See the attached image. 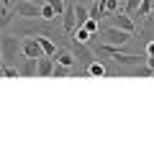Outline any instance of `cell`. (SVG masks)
I'll use <instances>...</instances> for the list:
<instances>
[{
  "instance_id": "6da1fadb",
  "label": "cell",
  "mask_w": 154,
  "mask_h": 154,
  "mask_svg": "<svg viewBox=\"0 0 154 154\" xmlns=\"http://www.w3.org/2000/svg\"><path fill=\"white\" fill-rule=\"evenodd\" d=\"M0 57H3V64H16V57H21V38L0 36Z\"/></svg>"
},
{
  "instance_id": "7a4b0ae2",
  "label": "cell",
  "mask_w": 154,
  "mask_h": 154,
  "mask_svg": "<svg viewBox=\"0 0 154 154\" xmlns=\"http://www.w3.org/2000/svg\"><path fill=\"white\" fill-rule=\"evenodd\" d=\"M100 38H103V44H110V46H123L131 41L134 33L128 31H121V28H116V26H105V28H98Z\"/></svg>"
},
{
  "instance_id": "3957f363",
  "label": "cell",
  "mask_w": 154,
  "mask_h": 154,
  "mask_svg": "<svg viewBox=\"0 0 154 154\" xmlns=\"http://www.w3.org/2000/svg\"><path fill=\"white\" fill-rule=\"evenodd\" d=\"M110 26L121 28V31H128V33H136V23H134L131 16H126V13H110Z\"/></svg>"
},
{
  "instance_id": "277c9868",
  "label": "cell",
  "mask_w": 154,
  "mask_h": 154,
  "mask_svg": "<svg viewBox=\"0 0 154 154\" xmlns=\"http://www.w3.org/2000/svg\"><path fill=\"white\" fill-rule=\"evenodd\" d=\"M59 16H62V31L72 33L75 31V0H64V11Z\"/></svg>"
},
{
  "instance_id": "5b68a950",
  "label": "cell",
  "mask_w": 154,
  "mask_h": 154,
  "mask_svg": "<svg viewBox=\"0 0 154 154\" xmlns=\"http://www.w3.org/2000/svg\"><path fill=\"white\" fill-rule=\"evenodd\" d=\"M72 57L80 59L82 64H90V62L95 59V57H93V49H90L88 44H82V41H75V38H72Z\"/></svg>"
},
{
  "instance_id": "8992f818",
  "label": "cell",
  "mask_w": 154,
  "mask_h": 154,
  "mask_svg": "<svg viewBox=\"0 0 154 154\" xmlns=\"http://www.w3.org/2000/svg\"><path fill=\"white\" fill-rule=\"evenodd\" d=\"M38 54H44V51H41V46H38L36 36H26V38L21 41V57H28V59H36Z\"/></svg>"
},
{
  "instance_id": "52a82bcc",
  "label": "cell",
  "mask_w": 154,
  "mask_h": 154,
  "mask_svg": "<svg viewBox=\"0 0 154 154\" xmlns=\"http://www.w3.org/2000/svg\"><path fill=\"white\" fill-rule=\"evenodd\" d=\"M16 13L21 18H38V5L36 3H28V0H16Z\"/></svg>"
},
{
  "instance_id": "ba28073f",
  "label": "cell",
  "mask_w": 154,
  "mask_h": 154,
  "mask_svg": "<svg viewBox=\"0 0 154 154\" xmlns=\"http://www.w3.org/2000/svg\"><path fill=\"white\" fill-rule=\"evenodd\" d=\"M51 67H54V59L49 54L36 57V77H51Z\"/></svg>"
},
{
  "instance_id": "9c48e42d",
  "label": "cell",
  "mask_w": 154,
  "mask_h": 154,
  "mask_svg": "<svg viewBox=\"0 0 154 154\" xmlns=\"http://www.w3.org/2000/svg\"><path fill=\"white\" fill-rule=\"evenodd\" d=\"M126 69V77H139V80H149L152 77V64H136V67H123Z\"/></svg>"
},
{
  "instance_id": "30bf717a",
  "label": "cell",
  "mask_w": 154,
  "mask_h": 154,
  "mask_svg": "<svg viewBox=\"0 0 154 154\" xmlns=\"http://www.w3.org/2000/svg\"><path fill=\"white\" fill-rule=\"evenodd\" d=\"M98 3H100V13H103V16L123 11V0H98Z\"/></svg>"
},
{
  "instance_id": "8fae6325",
  "label": "cell",
  "mask_w": 154,
  "mask_h": 154,
  "mask_svg": "<svg viewBox=\"0 0 154 154\" xmlns=\"http://www.w3.org/2000/svg\"><path fill=\"white\" fill-rule=\"evenodd\" d=\"M18 75L21 77H36V59L23 57V62L18 64Z\"/></svg>"
},
{
  "instance_id": "7c38bea8",
  "label": "cell",
  "mask_w": 154,
  "mask_h": 154,
  "mask_svg": "<svg viewBox=\"0 0 154 154\" xmlns=\"http://www.w3.org/2000/svg\"><path fill=\"white\" fill-rule=\"evenodd\" d=\"M51 59L59 62V64H64V67H75L77 64V59L72 57V51H64V49H57L54 54H51Z\"/></svg>"
},
{
  "instance_id": "4fadbf2b",
  "label": "cell",
  "mask_w": 154,
  "mask_h": 154,
  "mask_svg": "<svg viewBox=\"0 0 154 154\" xmlns=\"http://www.w3.org/2000/svg\"><path fill=\"white\" fill-rule=\"evenodd\" d=\"M85 67H88V77H105V75H108V69H105V64H103V62H90V64H85Z\"/></svg>"
},
{
  "instance_id": "5bb4252c",
  "label": "cell",
  "mask_w": 154,
  "mask_h": 154,
  "mask_svg": "<svg viewBox=\"0 0 154 154\" xmlns=\"http://www.w3.org/2000/svg\"><path fill=\"white\" fill-rule=\"evenodd\" d=\"M36 41H38V46H41V51H44V54H54L57 51V41L54 38H49V36H36Z\"/></svg>"
},
{
  "instance_id": "9a60e30c",
  "label": "cell",
  "mask_w": 154,
  "mask_h": 154,
  "mask_svg": "<svg viewBox=\"0 0 154 154\" xmlns=\"http://www.w3.org/2000/svg\"><path fill=\"white\" fill-rule=\"evenodd\" d=\"M85 18H88V8H85L82 3L77 0V3H75V28H77V26H82Z\"/></svg>"
},
{
  "instance_id": "2e32d148",
  "label": "cell",
  "mask_w": 154,
  "mask_h": 154,
  "mask_svg": "<svg viewBox=\"0 0 154 154\" xmlns=\"http://www.w3.org/2000/svg\"><path fill=\"white\" fill-rule=\"evenodd\" d=\"M38 18H44V21H57V13H54V8L51 5H46V3H41V5H38Z\"/></svg>"
},
{
  "instance_id": "e0dca14e",
  "label": "cell",
  "mask_w": 154,
  "mask_h": 154,
  "mask_svg": "<svg viewBox=\"0 0 154 154\" xmlns=\"http://www.w3.org/2000/svg\"><path fill=\"white\" fill-rule=\"evenodd\" d=\"M152 3H154V0H139L136 16H141V18H149V16H152Z\"/></svg>"
},
{
  "instance_id": "ac0fdd59",
  "label": "cell",
  "mask_w": 154,
  "mask_h": 154,
  "mask_svg": "<svg viewBox=\"0 0 154 154\" xmlns=\"http://www.w3.org/2000/svg\"><path fill=\"white\" fill-rule=\"evenodd\" d=\"M90 36H93V33H88L82 26H77L75 31H72V38H75V41H82V44H88V41H90Z\"/></svg>"
},
{
  "instance_id": "d6986e66",
  "label": "cell",
  "mask_w": 154,
  "mask_h": 154,
  "mask_svg": "<svg viewBox=\"0 0 154 154\" xmlns=\"http://www.w3.org/2000/svg\"><path fill=\"white\" fill-rule=\"evenodd\" d=\"M67 75H69V67L54 62V67H51V77H67Z\"/></svg>"
},
{
  "instance_id": "ffe728a7",
  "label": "cell",
  "mask_w": 154,
  "mask_h": 154,
  "mask_svg": "<svg viewBox=\"0 0 154 154\" xmlns=\"http://www.w3.org/2000/svg\"><path fill=\"white\" fill-rule=\"evenodd\" d=\"M82 28H85L88 33H93V36H98V21H95V18H85Z\"/></svg>"
},
{
  "instance_id": "44dd1931",
  "label": "cell",
  "mask_w": 154,
  "mask_h": 154,
  "mask_svg": "<svg viewBox=\"0 0 154 154\" xmlns=\"http://www.w3.org/2000/svg\"><path fill=\"white\" fill-rule=\"evenodd\" d=\"M88 18H95V21H100V18H103V13H100V3H98V0H95L93 5L88 8Z\"/></svg>"
},
{
  "instance_id": "7402d4cb",
  "label": "cell",
  "mask_w": 154,
  "mask_h": 154,
  "mask_svg": "<svg viewBox=\"0 0 154 154\" xmlns=\"http://www.w3.org/2000/svg\"><path fill=\"white\" fill-rule=\"evenodd\" d=\"M44 3H46V5H51V8H54V13H57V16H59V13L64 11V0H44Z\"/></svg>"
},
{
  "instance_id": "603a6c76",
  "label": "cell",
  "mask_w": 154,
  "mask_h": 154,
  "mask_svg": "<svg viewBox=\"0 0 154 154\" xmlns=\"http://www.w3.org/2000/svg\"><path fill=\"white\" fill-rule=\"evenodd\" d=\"M8 23H11V11L0 8V26H8Z\"/></svg>"
},
{
  "instance_id": "cb8c5ba5",
  "label": "cell",
  "mask_w": 154,
  "mask_h": 154,
  "mask_svg": "<svg viewBox=\"0 0 154 154\" xmlns=\"http://www.w3.org/2000/svg\"><path fill=\"white\" fill-rule=\"evenodd\" d=\"M144 54H146V57H154V44H152V41H146V49H144Z\"/></svg>"
},
{
  "instance_id": "d4e9b609",
  "label": "cell",
  "mask_w": 154,
  "mask_h": 154,
  "mask_svg": "<svg viewBox=\"0 0 154 154\" xmlns=\"http://www.w3.org/2000/svg\"><path fill=\"white\" fill-rule=\"evenodd\" d=\"M28 3H36V5H41V3H44V0H28Z\"/></svg>"
},
{
  "instance_id": "484cf974",
  "label": "cell",
  "mask_w": 154,
  "mask_h": 154,
  "mask_svg": "<svg viewBox=\"0 0 154 154\" xmlns=\"http://www.w3.org/2000/svg\"><path fill=\"white\" fill-rule=\"evenodd\" d=\"M13 3H16V0H11V5H13Z\"/></svg>"
}]
</instances>
